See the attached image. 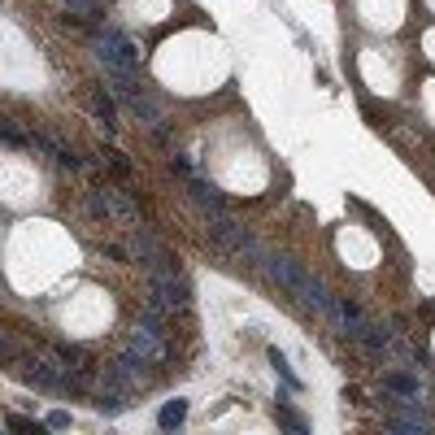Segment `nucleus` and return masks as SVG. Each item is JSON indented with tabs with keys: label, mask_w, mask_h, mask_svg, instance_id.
Here are the masks:
<instances>
[{
	"label": "nucleus",
	"mask_w": 435,
	"mask_h": 435,
	"mask_svg": "<svg viewBox=\"0 0 435 435\" xmlns=\"http://www.w3.org/2000/svg\"><path fill=\"white\" fill-rule=\"evenodd\" d=\"M83 209H87V218H92L96 226H105V222H109V200H105V188L83 192Z\"/></svg>",
	"instance_id": "obj_16"
},
{
	"label": "nucleus",
	"mask_w": 435,
	"mask_h": 435,
	"mask_svg": "<svg viewBox=\"0 0 435 435\" xmlns=\"http://www.w3.org/2000/svg\"><path fill=\"white\" fill-rule=\"evenodd\" d=\"M66 9L74 18H87V13H96V0H66Z\"/></svg>",
	"instance_id": "obj_23"
},
{
	"label": "nucleus",
	"mask_w": 435,
	"mask_h": 435,
	"mask_svg": "<svg viewBox=\"0 0 435 435\" xmlns=\"http://www.w3.org/2000/svg\"><path fill=\"white\" fill-rule=\"evenodd\" d=\"M105 87L114 100H126L131 92H140V79H135V70H122V66H105Z\"/></svg>",
	"instance_id": "obj_12"
},
{
	"label": "nucleus",
	"mask_w": 435,
	"mask_h": 435,
	"mask_svg": "<svg viewBox=\"0 0 435 435\" xmlns=\"http://www.w3.org/2000/svg\"><path fill=\"white\" fill-rule=\"evenodd\" d=\"M274 418H278V427H288V431H296V435H305V431H310V422H305V418L296 414L292 405H283V400L274 405Z\"/></svg>",
	"instance_id": "obj_18"
},
{
	"label": "nucleus",
	"mask_w": 435,
	"mask_h": 435,
	"mask_svg": "<svg viewBox=\"0 0 435 435\" xmlns=\"http://www.w3.org/2000/svg\"><path fill=\"white\" fill-rule=\"evenodd\" d=\"M144 305L157 314H183L192 305V283L183 278V270H170V274H148L144 283Z\"/></svg>",
	"instance_id": "obj_3"
},
{
	"label": "nucleus",
	"mask_w": 435,
	"mask_h": 435,
	"mask_svg": "<svg viewBox=\"0 0 435 435\" xmlns=\"http://www.w3.org/2000/svg\"><path fill=\"white\" fill-rule=\"evenodd\" d=\"M204 231H209V240L218 244V248H226V252H235V257H248L252 266L262 262V244L252 240L244 226L235 222V214L231 209H204Z\"/></svg>",
	"instance_id": "obj_2"
},
{
	"label": "nucleus",
	"mask_w": 435,
	"mask_h": 435,
	"mask_svg": "<svg viewBox=\"0 0 435 435\" xmlns=\"http://www.w3.org/2000/svg\"><path fill=\"white\" fill-rule=\"evenodd\" d=\"M126 348H131L140 362H148V366H161L166 357H170V336L166 331H157V326H148V322H140L135 318V326H131V336H126Z\"/></svg>",
	"instance_id": "obj_8"
},
{
	"label": "nucleus",
	"mask_w": 435,
	"mask_h": 435,
	"mask_svg": "<svg viewBox=\"0 0 435 435\" xmlns=\"http://www.w3.org/2000/svg\"><path fill=\"white\" fill-rule=\"evenodd\" d=\"M122 105L140 118V126H148V131H161V122H166V105H161V100L152 96V92H144V87H140V92L126 96Z\"/></svg>",
	"instance_id": "obj_9"
},
{
	"label": "nucleus",
	"mask_w": 435,
	"mask_h": 435,
	"mask_svg": "<svg viewBox=\"0 0 435 435\" xmlns=\"http://www.w3.org/2000/svg\"><path fill=\"white\" fill-rule=\"evenodd\" d=\"M92 53H96V61L100 66H122V70H135L140 66V48L131 44V35H126L122 27H100V31H92Z\"/></svg>",
	"instance_id": "obj_7"
},
{
	"label": "nucleus",
	"mask_w": 435,
	"mask_h": 435,
	"mask_svg": "<svg viewBox=\"0 0 435 435\" xmlns=\"http://www.w3.org/2000/svg\"><path fill=\"white\" fill-rule=\"evenodd\" d=\"M266 274H270V283H278L288 296H296L300 305H310V310H318L322 318H331V310H336V296H331L318 278L305 270L300 262L292 257H278V252H262V262H257Z\"/></svg>",
	"instance_id": "obj_1"
},
{
	"label": "nucleus",
	"mask_w": 435,
	"mask_h": 435,
	"mask_svg": "<svg viewBox=\"0 0 435 435\" xmlns=\"http://www.w3.org/2000/svg\"><path fill=\"white\" fill-rule=\"evenodd\" d=\"M126 405H131V396H126V392H118V388H105V383H100V388H96V414H105V418H118Z\"/></svg>",
	"instance_id": "obj_13"
},
{
	"label": "nucleus",
	"mask_w": 435,
	"mask_h": 435,
	"mask_svg": "<svg viewBox=\"0 0 435 435\" xmlns=\"http://www.w3.org/2000/svg\"><path fill=\"white\" fill-rule=\"evenodd\" d=\"M270 362H274V374H278V379H283V383H288V388H300V379L292 374V366H288V357H283V353H278V348H270Z\"/></svg>",
	"instance_id": "obj_20"
},
{
	"label": "nucleus",
	"mask_w": 435,
	"mask_h": 435,
	"mask_svg": "<svg viewBox=\"0 0 435 435\" xmlns=\"http://www.w3.org/2000/svg\"><path fill=\"white\" fill-rule=\"evenodd\" d=\"M170 166H174V174H183V178H188V174H196L188 157H170Z\"/></svg>",
	"instance_id": "obj_25"
},
{
	"label": "nucleus",
	"mask_w": 435,
	"mask_h": 435,
	"mask_svg": "<svg viewBox=\"0 0 435 435\" xmlns=\"http://www.w3.org/2000/svg\"><path fill=\"white\" fill-rule=\"evenodd\" d=\"M44 427H53V431H66V427H70V414H66V409H53V414L44 418Z\"/></svg>",
	"instance_id": "obj_24"
},
{
	"label": "nucleus",
	"mask_w": 435,
	"mask_h": 435,
	"mask_svg": "<svg viewBox=\"0 0 435 435\" xmlns=\"http://www.w3.org/2000/svg\"><path fill=\"white\" fill-rule=\"evenodd\" d=\"M126 248H131V262H140L148 274H170V270H178V257L148 231V226H131V231H126Z\"/></svg>",
	"instance_id": "obj_6"
},
{
	"label": "nucleus",
	"mask_w": 435,
	"mask_h": 435,
	"mask_svg": "<svg viewBox=\"0 0 435 435\" xmlns=\"http://www.w3.org/2000/svg\"><path fill=\"white\" fill-rule=\"evenodd\" d=\"M105 200H109V222H118V226H140V204H135V196L126 192V188H105Z\"/></svg>",
	"instance_id": "obj_10"
},
{
	"label": "nucleus",
	"mask_w": 435,
	"mask_h": 435,
	"mask_svg": "<svg viewBox=\"0 0 435 435\" xmlns=\"http://www.w3.org/2000/svg\"><path fill=\"white\" fill-rule=\"evenodd\" d=\"M100 161H105L118 178H131V161H126V152H118V148H100Z\"/></svg>",
	"instance_id": "obj_19"
},
{
	"label": "nucleus",
	"mask_w": 435,
	"mask_h": 435,
	"mask_svg": "<svg viewBox=\"0 0 435 435\" xmlns=\"http://www.w3.org/2000/svg\"><path fill=\"white\" fill-rule=\"evenodd\" d=\"M183 418H188V400H183V396H174V400H166V405H161L157 427H161V431H174V427H183Z\"/></svg>",
	"instance_id": "obj_17"
},
{
	"label": "nucleus",
	"mask_w": 435,
	"mask_h": 435,
	"mask_svg": "<svg viewBox=\"0 0 435 435\" xmlns=\"http://www.w3.org/2000/svg\"><path fill=\"white\" fill-rule=\"evenodd\" d=\"M383 392H396V396H418V392H422V383H418V374L388 370V374H383Z\"/></svg>",
	"instance_id": "obj_15"
},
{
	"label": "nucleus",
	"mask_w": 435,
	"mask_h": 435,
	"mask_svg": "<svg viewBox=\"0 0 435 435\" xmlns=\"http://www.w3.org/2000/svg\"><path fill=\"white\" fill-rule=\"evenodd\" d=\"M18 353H22V348H18L13 340L0 336V366H13V362H18Z\"/></svg>",
	"instance_id": "obj_21"
},
{
	"label": "nucleus",
	"mask_w": 435,
	"mask_h": 435,
	"mask_svg": "<svg viewBox=\"0 0 435 435\" xmlns=\"http://www.w3.org/2000/svg\"><path fill=\"white\" fill-rule=\"evenodd\" d=\"M92 114H96V122L105 126V131H114V126H118V105H114V96H109L105 87L92 92Z\"/></svg>",
	"instance_id": "obj_14"
},
{
	"label": "nucleus",
	"mask_w": 435,
	"mask_h": 435,
	"mask_svg": "<svg viewBox=\"0 0 435 435\" xmlns=\"http://www.w3.org/2000/svg\"><path fill=\"white\" fill-rule=\"evenodd\" d=\"M100 383H105V388L126 392V396H140L148 383H152V366H148V362H140L131 348H122L114 362L100 366Z\"/></svg>",
	"instance_id": "obj_4"
},
{
	"label": "nucleus",
	"mask_w": 435,
	"mask_h": 435,
	"mask_svg": "<svg viewBox=\"0 0 435 435\" xmlns=\"http://www.w3.org/2000/svg\"><path fill=\"white\" fill-rule=\"evenodd\" d=\"M9 427H13V431H35V435L44 431V427H39L35 418H27V414H9Z\"/></svg>",
	"instance_id": "obj_22"
},
{
	"label": "nucleus",
	"mask_w": 435,
	"mask_h": 435,
	"mask_svg": "<svg viewBox=\"0 0 435 435\" xmlns=\"http://www.w3.org/2000/svg\"><path fill=\"white\" fill-rule=\"evenodd\" d=\"M188 192H192V200L200 204V209H226L222 188L209 183V178H200V174H188Z\"/></svg>",
	"instance_id": "obj_11"
},
{
	"label": "nucleus",
	"mask_w": 435,
	"mask_h": 435,
	"mask_svg": "<svg viewBox=\"0 0 435 435\" xmlns=\"http://www.w3.org/2000/svg\"><path fill=\"white\" fill-rule=\"evenodd\" d=\"M66 362L57 357V348L53 353H18V374H22V383H31V388H39V392H61V379H66Z\"/></svg>",
	"instance_id": "obj_5"
}]
</instances>
